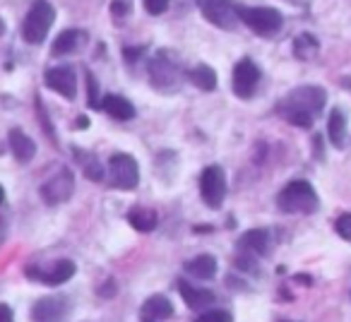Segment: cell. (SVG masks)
I'll return each mask as SVG.
<instances>
[{"instance_id":"obj_18","label":"cell","mask_w":351,"mask_h":322,"mask_svg":"<svg viewBox=\"0 0 351 322\" xmlns=\"http://www.w3.org/2000/svg\"><path fill=\"white\" fill-rule=\"evenodd\" d=\"M101 108L113 118V121H132L135 118V106L128 101L125 97H118V94H108L101 99Z\"/></svg>"},{"instance_id":"obj_22","label":"cell","mask_w":351,"mask_h":322,"mask_svg":"<svg viewBox=\"0 0 351 322\" xmlns=\"http://www.w3.org/2000/svg\"><path fill=\"white\" fill-rule=\"evenodd\" d=\"M128 221H130L132 229L140 231V234H149V231H154L156 224H159V216H156V212L145 210V207H132L130 214H128Z\"/></svg>"},{"instance_id":"obj_1","label":"cell","mask_w":351,"mask_h":322,"mask_svg":"<svg viewBox=\"0 0 351 322\" xmlns=\"http://www.w3.org/2000/svg\"><path fill=\"white\" fill-rule=\"evenodd\" d=\"M325 89L315 87V84H306V87H296L282 99L277 111L287 123L296 127H311L315 123L317 113L325 108Z\"/></svg>"},{"instance_id":"obj_5","label":"cell","mask_w":351,"mask_h":322,"mask_svg":"<svg viewBox=\"0 0 351 322\" xmlns=\"http://www.w3.org/2000/svg\"><path fill=\"white\" fill-rule=\"evenodd\" d=\"M239 17L253 34L272 39L282 32L284 17L277 8H239Z\"/></svg>"},{"instance_id":"obj_21","label":"cell","mask_w":351,"mask_h":322,"mask_svg":"<svg viewBox=\"0 0 351 322\" xmlns=\"http://www.w3.org/2000/svg\"><path fill=\"white\" fill-rule=\"evenodd\" d=\"M327 140L337 149H341L346 142V118L339 108H332L330 118H327Z\"/></svg>"},{"instance_id":"obj_19","label":"cell","mask_w":351,"mask_h":322,"mask_svg":"<svg viewBox=\"0 0 351 322\" xmlns=\"http://www.w3.org/2000/svg\"><path fill=\"white\" fill-rule=\"evenodd\" d=\"M84 39H87V34H84L82 29L60 32V34L56 36L53 46H51V53L53 55H68V53H73V51H77L80 46L84 44Z\"/></svg>"},{"instance_id":"obj_26","label":"cell","mask_w":351,"mask_h":322,"mask_svg":"<svg viewBox=\"0 0 351 322\" xmlns=\"http://www.w3.org/2000/svg\"><path fill=\"white\" fill-rule=\"evenodd\" d=\"M195 322H234V315L224 308H217V310H205Z\"/></svg>"},{"instance_id":"obj_30","label":"cell","mask_w":351,"mask_h":322,"mask_svg":"<svg viewBox=\"0 0 351 322\" xmlns=\"http://www.w3.org/2000/svg\"><path fill=\"white\" fill-rule=\"evenodd\" d=\"M128 10H130V5H128L125 0H113V5H111V12H113V17H125L128 15Z\"/></svg>"},{"instance_id":"obj_25","label":"cell","mask_w":351,"mask_h":322,"mask_svg":"<svg viewBox=\"0 0 351 322\" xmlns=\"http://www.w3.org/2000/svg\"><path fill=\"white\" fill-rule=\"evenodd\" d=\"M73 151H75V159L82 161L84 176H87L89 181H104V169H101V164H99V159H94L92 154H87V151L80 149V147H73Z\"/></svg>"},{"instance_id":"obj_11","label":"cell","mask_w":351,"mask_h":322,"mask_svg":"<svg viewBox=\"0 0 351 322\" xmlns=\"http://www.w3.org/2000/svg\"><path fill=\"white\" fill-rule=\"evenodd\" d=\"M260 84V68L250 58H241L231 75V89L239 99H250L258 92Z\"/></svg>"},{"instance_id":"obj_2","label":"cell","mask_w":351,"mask_h":322,"mask_svg":"<svg viewBox=\"0 0 351 322\" xmlns=\"http://www.w3.org/2000/svg\"><path fill=\"white\" fill-rule=\"evenodd\" d=\"M183 77H186V70H183V63L178 60V55L173 51L164 49L149 60L152 87L159 89V92L164 94L178 92L183 84Z\"/></svg>"},{"instance_id":"obj_17","label":"cell","mask_w":351,"mask_h":322,"mask_svg":"<svg viewBox=\"0 0 351 322\" xmlns=\"http://www.w3.org/2000/svg\"><path fill=\"white\" fill-rule=\"evenodd\" d=\"M10 149L20 164H29V161L36 156L34 140H32L25 130H20V127H12L10 130Z\"/></svg>"},{"instance_id":"obj_15","label":"cell","mask_w":351,"mask_h":322,"mask_svg":"<svg viewBox=\"0 0 351 322\" xmlns=\"http://www.w3.org/2000/svg\"><path fill=\"white\" fill-rule=\"evenodd\" d=\"M239 250L241 253H250L255 255V258H263V255H267L269 250V231L267 229H250L245 231L243 236L239 238Z\"/></svg>"},{"instance_id":"obj_6","label":"cell","mask_w":351,"mask_h":322,"mask_svg":"<svg viewBox=\"0 0 351 322\" xmlns=\"http://www.w3.org/2000/svg\"><path fill=\"white\" fill-rule=\"evenodd\" d=\"M197 8L210 25L219 27L224 32H234L241 22L239 5H234L231 0H197Z\"/></svg>"},{"instance_id":"obj_34","label":"cell","mask_w":351,"mask_h":322,"mask_svg":"<svg viewBox=\"0 0 351 322\" xmlns=\"http://www.w3.org/2000/svg\"><path fill=\"white\" fill-rule=\"evenodd\" d=\"M289 3H301V0H289Z\"/></svg>"},{"instance_id":"obj_16","label":"cell","mask_w":351,"mask_h":322,"mask_svg":"<svg viewBox=\"0 0 351 322\" xmlns=\"http://www.w3.org/2000/svg\"><path fill=\"white\" fill-rule=\"evenodd\" d=\"M75 272H77V267H75L73 260H58L49 269H41V274H36V277L44 284H49V286H60V284L70 282L75 277Z\"/></svg>"},{"instance_id":"obj_24","label":"cell","mask_w":351,"mask_h":322,"mask_svg":"<svg viewBox=\"0 0 351 322\" xmlns=\"http://www.w3.org/2000/svg\"><path fill=\"white\" fill-rule=\"evenodd\" d=\"M317 51H320V44H317L315 36L308 34V32L298 34L296 41H293V55H296L298 60H311V58H315Z\"/></svg>"},{"instance_id":"obj_4","label":"cell","mask_w":351,"mask_h":322,"mask_svg":"<svg viewBox=\"0 0 351 322\" xmlns=\"http://www.w3.org/2000/svg\"><path fill=\"white\" fill-rule=\"evenodd\" d=\"M56 22V10L49 0H36L34 5L29 8L25 22H22V36H25L27 44L39 46L41 41L49 36L51 27Z\"/></svg>"},{"instance_id":"obj_3","label":"cell","mask_w":351,"mask_h":322,"mask_svg":"<svg viewBox=\"0 0 351 322\" xmlns=\"http://www.w3.org/2000/svg\"><path fill=\"white\" fill-rule=\"evenodd\" d=\"M317 205V193L308 181H291L277 195V207L284 214H311Z\"/></svg>"},{"instance_id":"obj_7","label":"cell","mask_w":351,"mask_h":322,"mask_svg":"<svg viewBox=\"0 0 351 322\" xmlns=\"http://www.w3.org/2000/svg\"><path fill=\"white\" fill-rule=\"evenodd\" d=\"M73 312V303L63 293L44 296L32 308V322H68Z\"/></svg>"},{"instance_id":"obj_13","label":"cell","mask_w":351,"mask_h":322,"mask_svg":"<svg viewBox=\"0 0 351 322\" xmlns=\"http://www.w3.org/2000/svg\"><path fill=\"white\" fill-rule=\"evenodd\" d=\"M178 291H181L183 301H186V306L191 308V310H207V308H212L217 303L215 291L200 288V286H195V284L186 282V279H178Z\"/></svg>"},{"instance_id":"obj_23","label":"cell","mask_w":351,"mask_h":322,"mask_svg":"<svg viewBox=\"0 0 351 322\" xmlns=\"http://www.w3.org/2000/svg\"><path fill=\"white\" fill-rule=\"evenodd\" d=\"M188 77H191V82L195 84L197 89H202V92H212V89H217V73L205 63H197L195 68L188 73Z\"/></svg>"},{"instance_id":"obj_10","label":"cell","mask_w":351,"mask_h":322,"mask_svg":"<svg viewBox=\"0 0 351 322\" xmlns=\"http://www.w3.org/2000/svg\"><path fill=\"white\" fill-rule=\"evenodd\" d=\"M73 193H75V173L70 171V169H60L58 173H53V176L41 186L39 195L46 205L56 207V205L68 202L70 197H73Z\"/></svg>"},{"instance_id":"obj_33","label":"cell","mask_w":351,"mask_h":322,"mask_svg":"<svg viewBox=\"0 0 351 322\" xmlns=\"http://www.w3.org/2000/svg\"><path fill=\"white\" fill-rule=\"evenodd\" d=\"M5 200V190H3V186H0V202Z\"/></svg>"},{"instance_id":"obj_31","label":"cell","mask_w":351,"mask_h":322,"mask_svg":"<svg viewBox=\"0 0 351 322\" xmlns=\"http://www.w3.org/2000/svg\"><path fill=\"white\" fill-rule=\"evenodd\" d=\"M0 322H15L10 306H5V303H0Z\"/></svg>"},{"instance_id":"obj_8","label":"cell","mask_w":351,"mask_h":322,"mask_svg":"<svg viewBox=\"0 0 351 322\" xmlns=\"http://www.w3.org/2000/svg\"><path fill=\"white\" fill-rule=\"evenodd\" d=\"M108 176L111 183L121 190H132L140 183V166H137L135 156L125 154V151H118L108 161Z\"/></svg>"},{"instance_id":"obj_28","label":"cell","mask_w":351,"mask_h":322,"mask_svg":"<svg viewBox=\"0 0 351 322\" xmlns=\"http://www.w3.org/2000/svg\"><path fill=\"white\" fill-rule=\"evenodd\" d=\"M87 75V87H89V108H101V99H99V92H97V79H94V75L84 73Z\"/></svg>"},{"instance_id":"obj_27","label":"cell","mask_w":351,"mask_h":322,"mask_svg":"<svg viewBox=\"0 0 351 322\" xmlns=\"http://www.w3.org/2000/svg\"><path fill=\"white\" fill-rule=\"evenodd\" d=\"M335 229H337V234H339L341 238L349 240V243H351V212L341 214L339 219L335 221Z\"/></svg>"},{"instance_id":"obj_29","label":"cell","mask_w":351,"mask_h":322,"mask_svg":"<svg viewBox=\"0 0 351 322\" xmlns=\"http://www.w3.org/2000/svg\"><path fill=\"white\" fill-rule=\"evenodd\" d=\"M169 3L171 0H145V10L149 15H164L169 10Z\"/></svg>"},{"instance_id":"obj_12","label":"cell","mask_w":351,"mask_h":322,"mask_svg":"<svg viewBox=\"0 0 351 322\" xmlns=\"http://www.w3.org/2000/svg\"><path fill=\"white\" fill-rule=\"evenodd\" d=\"M46 87L53 89L56 94L65 99H75L77 97V75H75L73 68H65V65H58V68H49L44 75Z\"/></svg>"},{"instance_id":"obj_35","label":"cell","mask_w":351,"mask_h":322,"mask_svg":"<svg viewBox=\"0 0 351 322\" xmlns=\"http://www.w3.org/2000/svg\"><path fill=\"white\" fill-rule=\"evenodd\" d=\"M279 322H291V320H279Z\"/></svg>"},{"instance_id":"obj_9","label":"cell","mask_w":351,"mask_h":322,"mask_svg":"<svg viewBox=\"0 0 351 322\" xmlns=\"http://www.w3.org/2000/svg\"><path fill=\"white\" fill-rule=\"evenodd\" d=\"M200 195L210 210H219L226 200V173L221 166H207L200 173Z\"/></svg>"},{"instance_id":"obj_20","label":"cell","mask_w":351,"mask_h":322,"mask_svg":"<svg viewBox=\"0 0 351 322\" xmlns=\"http://www.w3.org/2000/svg\"><path fill=\"white\" fill-rule=\"evenodd\" d=\"M186 272L200 279V282H210V279L217 277V260L212 255H197V258L186 262Z\"/></svg>"},{"instance_id":"obj_32","label":"cell","mask_w":351,"mask_h":322,"mask_svg":"<svg viewBox=\"0 0 351 322\" xmlns=\"http://www.w3.org/2000/svg\"><path fill=\"white\" fill-rule=\"evenodd\" d=\"M145 53V49H125V58L132 63V58H140V55Z\"/></svg>"},{"instance_id":"obj_14","label":"cell","mask_w":351,"mask_h":322,"mask_svg":"<svg viewBox=\"0 0 351 322\" xmlns=\"http://www.w3.org/2000/svg\"><path fill=\"white\" fill-rule=\"evenodd\" d=\"M173 317V303L166 296L156 293V296H149L140 308V322H164Z\"/></svg>"}]
</instances>
